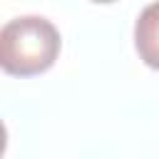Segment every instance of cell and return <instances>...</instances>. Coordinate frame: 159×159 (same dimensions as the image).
<instances>
[{
  "label": "cell",
  "mask_w": 159,
  "mask_h": 159,
  "mask_svg": "<svg viewBox=\"0 0 159 159\" xmlns=\"http://www.w3.org/2000/svg\"><path fill=\"white\" fill-rule=\"evenodd\" d=\"M62 47L57 27L40 15H22L0 30V65L7 75L35 77L47 72Z\"/></svg>",
  "instance_id": "obj_1"
},
{
  "label": "cell",
  "mask_w": 159,
  "mask_h": 159,
  "mask_svg": "<svg viewBox=\"0 0 159 159\" xmlns=\"http://www.w3.org/2000/svg\"><path fill=\"white\" fill-rule=\"evenodd\" d=\"M134 47L147 67L159 70V0L139 12L134 22Z\"/></svg>",
  "instance_id": "obj_2"
},
{
  "label": "cell",
  "mask_w": 159,
  "mask_h": 159,
  "mask_svg": "<svg viewBox=\"0 0 159 159\" xmlns=\"http://www.w3.org/2000/svg\"><path fill=\"white\" fill-rule=\"evenodd\" d=\"M92 2H114V0H92Z\"/></svg>",
  "instance_id": "obj_3"
}]
</instances>
